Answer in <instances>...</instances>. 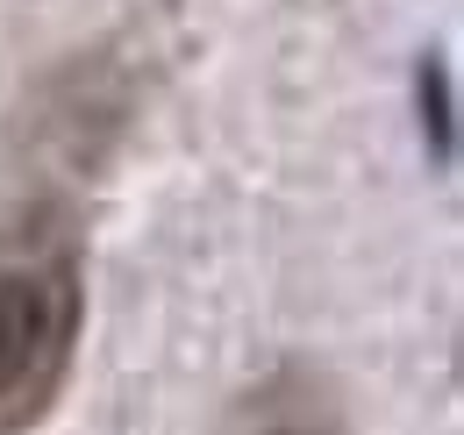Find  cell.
I'll list each match as a JSON object with an SVG mask.
<instances>
[{"label": "cell", "mask_w": 464, "mask_h": 435, "mask_svg": "<svg viewBox=\"0 0 464 435\" xmlns=\"http://www.w3.org/2000/svg\"><path fill=\"white\" fill-rule=\"evenodd\" d=\"M86 335V250L64 208L0 236V435H36L58 414Z\"/></svg>", "instance_id": "1"}, {"label": "cell", "mask_w": 464, "mask_h": 435, "mask_svg": "<svg viewBox=\"0 0 464 435\" xmlns=\"http://www.w3.org/2000/svg\"><path fill=\"white\" fill-rule=\"evenodd\" d=\"M236 435H336V407H329L322 379H307V372H279L265 392L243 400Z\"/></svg>", "instance_id": "2"}]
</instances>
